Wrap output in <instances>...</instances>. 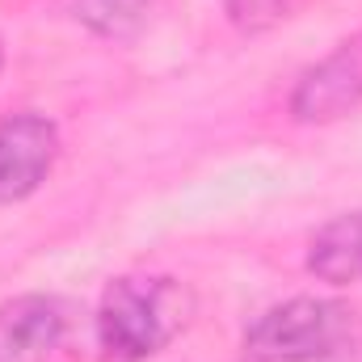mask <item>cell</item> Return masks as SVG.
<instances>
[{
  "instance_id": "6da1fadb",
  "label": "cell",
  "mask_w": 362,
  "mask_h": 362,
  "mask_svg": "<svg viewBox=\"0 0 362 362\" xmlns=\"http://www.w3.org/2000/svg\"><path fill=\"white\" fill-rule=\"evenodd\" d=\"M189 299L173 278L122 274L105 286L97 308V341L105 358L144 362L160 354L185 325Z\"/></svg>"
},
{
  "instance_id": "7a4b0ae2",
  "label": "cell",
  "mask_w": 362,
  "mask_h": 362,
  "mask_svg": "<svg viewBox=\"0 0 362 362\" xmlns=\"http://www.w3.org/2000/svg\"><path fill=\"white\" fill-rule=\"evenodd\" d=\"M354 337H358V320L346 303L299 295L262 312L249 325L245 350L257 362H316L346 354Z\"/></svg>"
},
{
  "instance_id": "3957f363",
  "label": "cell",
  "mask_w": 362,
  "mask_h": 362,
  "mask_svg": "<svg viewBox=\"0 0 362 362\" xmlns=\"http://www.w3.org/2000/svg\"><path fill=\"white\" fill-rule=\"evenodd\" d=\"M362 105V34L341 42L316 68L299 76L291 93V114L299 122H333Z\"/></svg>"
},
{
  "instance_id": "277c9868",
  "label": "cell",
  "mask_w": 362,
  "mask_h": 362,
  "mask_svg": "<svg viewBox=\"0 0 362 362\" xmlns=\"http://www.w3.org/2000/svg\"><path fill=\"white\" fill-rule=\"evenodd\" d=\"M59 156V131L42 114H13L0 122V202L30 198Z\"/></svg>"
},
{
  "instance_id": "5b68a950",
  "label": "cell",
  "mask_w": 362,
  "mask_h": 362,
  "mask_svg": "<svg viewBox=\"0 0 362 362\" xmlns=\"http://www.w3.org/2000/svg\"><path fill=\"white\" fill-rule=\"evenodd\" d=\"M68 329V312L51 295H17L0 303V362H51Z\"/></svg>"
},
{
  "instance_id": "8992f818",
  "label": "cell",
  "mask_w": 362,
  "mask_h": 362,
  "mask_svg": "<svg viewBox=\"0 0 362 362\" xmlns=\"http://www.w3.org/2000/svg\"><path fill=\"white\" fill-rule=\"evenodd\" d=\"M308 270L320 282H333V286L362 282V211H346V215L329 219L312 236Z\"/></svg>"
},
{
  "instance_id": "52a82bcc",
  "label": "cell",
  "mask_w": 362,
  "mask_h": 362,
  "mask_svg": "<svg viewBox=\"0 0 362 362\" xmlns=\"http://www.w3.org/2000/svg\"><path fill=\"white\" fill-rule=\"evenodd\" d=\"M148 8L152 0H68V13L110 42H131L148 25Z\"/></svg>"
},
{
  "instance_id": "ba28073f",
  "label": "cell",
  "mask_w": 362,
  "mask_h": 362,
  "mask_svg": "<svg viewBox=\"0 0 362 362\" xmlns=\"http://www.w3.org/2000/svg\"><path fill=\"white\" fill-rule=\"evenodd\" d=\"M223 8H228V21H232L236 30L262 34V30H274V25L286 17L291 0H223Z\"/></svg>"
},
{
  "instance_id": "9c48e42d",
  "label": "cell",
  "mask_w": 362,
  "mask_h": 362,
  "mask_svg": "<svg viewBox=\"0 0 362 362\" xmlns=\"http://www.w3.org/2000/svg\"><path fill=\"white\" fill-rule=\"evenodd\" d=\"M0 59H4V51H0Z\"/></svg>"
}]
</instances>
